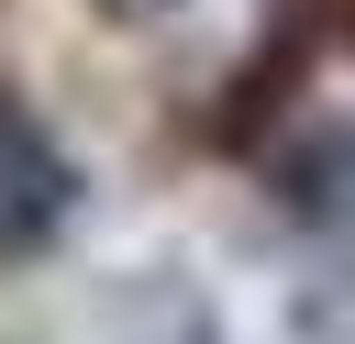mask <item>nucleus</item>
Here are the masks:
<instances>
[{
    "label": "nucleus",
    "mask_w": 355,
    "mask_h": 344,
    "mask_svg": "<svg viewBox=\"0 0 355 344\" xmlns=\"http://www.w3.org/2000/svg\"><path fill=\"white\" fill-rule=\"evenodd\" d=\"M100 22H155V11H178V0H89Z\"/></svg>",
    "instance_id": "39448f33"
},
{
    "label": "nucleus",
    "mask_w": 355,
    "mask_h": 344,
    "mask_svg": "<svg viewBox=\"0 0 355 344\" xmlns=\"http://www.w3.org/2000/svg\"><path fill=\"white\" fill-rule=\"evenodd\" d=\"M78 200H89V178H78L67 133H55L22 89H0V266H33V255L78 222Z\"/></svg>",
    "instance_id": "f257e3e1"
},
{
    "label": "nucleus",
    "mask_w": 355,
    "mask_h": 344,
    "mask_svg": "<svg viewBox=\"0 0 355 344\" xmlns=\"http://www.w3.org/2000/svg\"><path fill=\"white\" fill-rule=\"evenodd\" d=\"M277 344H355V277H311L277 322Z\"/></svg>",
    "instance_id": "7ed1b4c3"
},
{
    "label": "nucleus",
    "mask_w": 355,
    "mask_h": 344,
    "mask_svg": "<svg viewBox=\"0 0 355 344\" xmlns=\"http://www.w3.org/2000/svg\"><path fill=\"white\" fill-rule=\"evenodd\" d=\"M266 200L300 233H355V122H311L266 144Z\"/></svg>",
    "instance_id": "f03ea898"
},
{
    "label": "nucleus",
    "mask_w": 355,
    "mask_h": 344,
    "mask_svg": "<svg viewBox=\"0 0 355 344\" xmlns=\"http://www.w3.org/2000/svg\"><path fill=\"white\" fill-rule=\"evenodd\" d=\"M277 33H300L311 55H355V0H277Z\"/></svg>",
    "instance_id": "20e7f679"
}]
</instances>
